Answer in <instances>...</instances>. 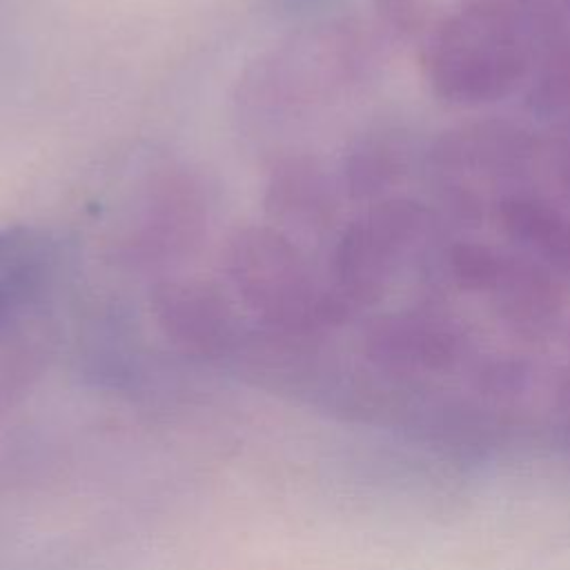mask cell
I'll use <instances>...</instances> for the list:
<instances>
[{
  "mask_svg": "<svg viewBox=\"0 0 570 570\" xmlns=\"http://www.w3.org/2000/svg\"><path fill=\"white\" fill-rule=\"evenodd\" d=\"M423 65L436 96L454 105H483L514 91L530 56L505 11L472 7L439 27Z\"/></svg>",
  "mask_w": 570,
  "mask_h": 570,
  "instance_id": "obj_1",
  "label": "cell"
},
{
  "mask_svg": "<svg viewBox=\"0 0 570 570\" xmlns=\"http://www.w3.org/2000/svg\"><path fill=\"white\" fill-rule=\"evenodd\" d=\"M229 274L240 294L261 312L283 321L325 318L341 312V303L321 296L296 247L276 232L240 234L229 252Z\"/></svg>",
  "mask_w": 570,
  "mask_h": 570,
  "instance_id": "obj_2",
  "label": "cell"
},
{
  "mask_svg": "<svg viewBox=\"0 0 570 570\" xmlns=\"http://www.w3.org/2000/svg\"><path fill=\"white\" fill-rule=\"evenodd\" d=\"M425 209L405 198L385 200L354 220L338 240L334 256L336 281L354 301L374 298L401 254L423 229Z\"/></svg>",
  "mask_w": 570,
  "mask_h": 570,
  "instance_id": "obj_3",
  "label": "cell"
},
{
  "mask_svg": "<svg viewBox=\"0 0 570 570\" xmlns=\"http://www.w3.org/2000/svg\"><path fill=\"white\" fill-rule=\"evenodd\" d=\"M497 214L512 240L570 272V220L559 209L541 198L508 196L499 203Z\"/></svg>",
  "mask_w": 570,
  "mask_h": 570,
  "instance_id": "obj_4",
  "label": "cell"
},
{
  "mask_svg": "<svg viewBox=\"0 0 570 570\" xmlns=\"http://www.w3.org/2000/svg\"><path fill=\"white\" fill-rule=\"evenodd\" d=\"M374 347L399 363L434 367L454 356L456 338L448 325L428 316H396L374 332Z\"/></svg>",
  "mask_w": 570,
  "mask_h": 570,
  "instance_id": "obj_5",
  "label": "cell"
},
{
  "mask_svg": "<svg viewBox=\"0 0 570 570\" xmlns=\"http://www.w3.org/2000/svg\"><path fill=\"white\" fill-rule=\"evenodd\" d=\"M47 263V249L31 232L0 234V325L20 301L45 283Z\"/></svg>",
  "mask_w": 570,
  "mask_h": 570,
  "instance_id": "obj_6",
  "label": "cell"
},
{
  "mask_svg": "<svg viewBox=\"0 0 570 570\" xmlns=\"http://www.w3.org/2000/svg\"><path fill=\"white\" fill-rule=\"evenodd\" d=\"M492 292L501 294L503 307L519 318H541L557 307L559 289L550 274L528 261H514L505 256L501 276Z\"/></svg>",
  "mask_w": 570,
  "mask_h": 570,
  "instance_id": "obj_7",
  "label": "cell"
},
{
  "mask_svg": "<svg viewBox=\"0 0 570 570\" xmlns=\"http://www.w3.org/2000/svg\"><path fill=\"white\" fill-rule=\"evenodd\" d=\"M448 263L454 281L461 287L474 292H492L501 276L505 256L479 243H456L450 247Z\"/></svg>",
  "mask_w": 570,
  "mask_h": 570,
  "instance_id": "obj_8",
  "label": "cell"
},
{
  "mask_svg": "<svg viewBox=\"0 0 570 570\" xmlns=\"http://www.w3.org/2000/svg\"><path fill=\"white\" fill-rule=\"evenodd\" d=\"M530 105L541 114H557L570 107V47L559 49L541 69Z\"/></svg>",
  "mask_w": 570,
  "mask_h": 570,
  "instance_id": "obj_9",
  "label": "cell"
},
{
  "mask_svg": "<svg viewBox=\"0 0 570 570\" xmlns=\"http://www.w3.org/2000/svg\"><path fill=\"white\" fill-rule=\"evenodd\" d=\"M352 187L358 194H370L394 178L396 163L394 156H387L383 149H367L358 158H354L352 167Z\"/></svg>",
  "mask_w": 570,
  "mask_h": 570,
  "instance_id": "obj_10",
  "label": "cell"
},
{
  "mask_svg": "<svg viewBox=\"0 0 570 570\" xmlns=\"http://www.w3.org/2000/svg\"><path fill=\"white\" fill-rule=\"evenodd\" d=\"M563 174H566V183H568V187H570V147H568V151H566V163H563Z\"/></svg>",
  "mask_w": 570,
  "mask_h": 570,
  "instance_id": "obj_11",
  "label": "cell"
},
{
  "mask_svg": "<svg viewBox=\"0 0 570 570\" xmlns=\"http://www.w3.org/2000/svg\"><path fill=\"white\" fill-rule=\"evenodd\" d=\"M566 2H568V7H570V0H566Z\"/></svg>",
  "mask_w": 570,
  "mask_h": 570,
  "instance_id": "obj_12",
  "label": "cell"
}]
</instances>
